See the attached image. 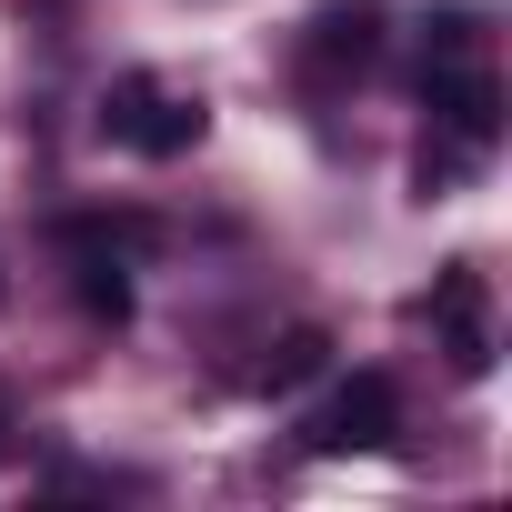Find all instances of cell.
Here are the masks:
<instances>
[{"label":"cell","instance_id":"9c48e42d","mask_svg":"<svg viewBox=\"0 0 512 512\" xmlns=\"http://www.w3.org/2000/svg\"><path fill=\"white\" fill-rule=\"evenodd\" d=\"M472 31H482L472 11H432V51H442V61H462V51H472Z\"/></svg>","mask_w":512,"mask_h":512},{"label":"cell","instance_id":"6da1fadb","mask_svg":"<svg viewBox=\"0 0 512 512\" xmlns=\"http://www.w3.org/2000/svg\"><path fill=\"white\" fill-rule=\"evenodd\" d=\"M201 131H211V111H201L191 91H171L161 71H121V81L101 91V141H121V151H141V161H181Z\"/></svg>","mask_w":512,"mask_h":512},{"label":"cell","instance_id":"ba28073f","mask_svg":"<svg viewBox=\"0 0 512 512\" xmlns=\"http://www.w3.org/2000/svg\"><path fill=\"white\" fill-rule=\"evenodd\" d=\"M472 171H482V151H472V141H452V131H432V141H422V161H412L422 201H442V191H452V181H472Z\"/></svg>","mask_w":512,"mask_h":512},{"label":"cell","instance_id":"52a82bcc","mask_svg":"<svg viewBox=\"0 0 512 512\" xmlns=\"http://www.w3.org/2000/svg\"><path fill=\"white\" fill-rule=\"evenodd\" d=\"M81 312H91V322H131V272H121V251H81Z\"/></svg>","mask_w":512,"mask_h":512},{"label":"cell","instance_id":"277c9868","mask_svg":"<svg viewBox=\"0 0 512 512\" xmlns=\"http://www.w3.org/2000/svg\"><path fill=\"white\" fill-rule=\"evenodd\" d=\"M422 101H432V131H452V141H472V151L502 141V81H492L482 61H442V71L422 81Z\"/></svg>","mask_w":512,"mask_h":512},{"label":"cell","instance_id":"30bf717a","mask_svg":"<svg viewBox=\"0 0 512 512\" xmlns=\"http://www.w3.org/2000/svg\"><path fill=\"white\" fill-rule=\"evenodd\" d=\"M0 432H11V422H0Z\"/></svg>","mask_w":512,"mask_h":512},{"label":"cell","instance_id":"8992f818","mask_svg":"<svg viewBox=\"0 0 512 512\" xmlns=\"http://www.w3.org/2000/svg\"><path fill=\"white\" fill-rule=\"evenodd\" d=\"M322 362H332V332H312V322H302V332H282V342L262 352V392H302Z\"/></svg>","mask_w":512,"mask_h":512},{"label":"cell","instance_id":"5b68a950","mask_svg":"<svg viewBox=\"0 0 512 512\" xmlns=\"http://www.w3.org/2000/svg\"><path fill=\"white\" fill-rule=\"evenodd\" d=\"M372 51H382V0H332V11L312 21V41H302L312 81H342V71H372Z\"/></svg>","mask_w":512,"mask_h":512},{"label":"cell","instance_id":"3957f363","mask_svg":"<svg viewBox=\"0 0 512 512\" xmlns=\"http://www.w3.org/2000/svg\"><path fill=\"white\" fill-rule=\"evenodd\" d=\"M402 432V392H392V372H352L322 412H312V442L322 452H382Z\"/></svg>","mask_w":512,"mask_h":512},{"label":"cell","instance_id":"7a4b0ae2","mask_svg":"<svg viewBox=\"0 0 512 512\" xmlns=\"http://www.w3.org/2000/svg\"><path fill=\"white\" fill-rule=\"evenodd\" d=\"M432 332H442V352H452L462 382L492 372V282H482V262H452L432 282Z\"/></svg>","mask_w":512,"mask_h":512}]
</instances>
